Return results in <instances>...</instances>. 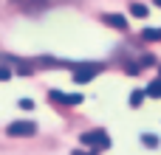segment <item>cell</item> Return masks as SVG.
I'll list each match as a JSON object with an SVG mask.
<instances>
[{
  "label": "cell",
  "instance_id": "30bf717a",
  "mask_svg": "<svg viewBox=\"0 0 161 155\" xmlns=\"http://www.w3.org/2000/svg\"><path fill=\"white\" fill-rule=\"evenodd\" d=\"M142 144L153 150V147H158V138H156V136H150V133H144V136H142Z\"/></svg>",
  "mask_w": 161,
  "mask_h": 155
},
{
  "label": "cell",
  "instance_id": "7a4b0ae2",
  "mask_svg": "<svg viewBox=\"0 0 161 155\" xmlns=\"http://www.w3.org/2000/svg\"><path fill=\"white\" fill-rule=\"evenodd\" d=\"M99 71H102V65H96V62L76 65V68H74V82H76V85H85V82H91V79H93Z\"/></svg>",
  "mask_w": 161,
  "mask_h": 155
},
{
  "label": "cell",
  "instance_id": "ba28073f",
  "mask_svg": "<svg viewBox=\"0 0 161 155\" xmlns=\"http://www.w3.org/2000/svg\"><path fill=\"white\" fill-rule=\"evenodd\" d=\"M147 99V93H144V88H139V90H133L130 93V107H139L142 102Z\"/></svg>",
  "mask_w": 161,
  "mask_h": 155
},
{
  "label": "cell",
  "instance_id": "9a60e30c",
  "mask_svg": "<svg viewBox=\"0 0 161 155\" xmlns=\"http://www.w3.org/2000/svg\"><path fill=\"white\" fill-rule=\"evenodd\" d=\"M158 73H161V65H158Z\"/></svg>",
  "mask_w": 161,
  "mask_h": 155
},
{
  "label": "cell",
  "instance_id": "7c38bea8",
  "mask_svg": "<svg viewBox=\"0 0 161 155\" xmlns=\"http://www.w3.org/2000/svg\"><path fill=\"white\" fill-rule=\"evenodd\" d=\"M20 107H23V110H31L34 102H31V99H20Z\"/></svg>",
  "mask_w": 161,
  "mask_h": 155
},
{
  "label": "cell",
  "instance_id": "6da1fadb",
  "mask_svg": "<svg viewBox=\"0 0 161 155\" xmlns=\"http://www.w3.org/2000/svg\"><path fill=\"white\" fill-rule=\"evenodd\" d=\"M85 147H91V150H108L110 147V138H108V133L105 130H91V133H82V138H79Z\"/></svg>",
  "mask_w": 161,
  "mask_h": 155
},
{
  "label": "cell",
  "instance_id": "8992f818",
  "mask_svg": "<svg viewBox=\"0 0 161 155\" xmlns=\"http://www.w3.org/2000/svg\"><path fill=\"white\" fill-rule=\"evenodd\" d=\"M144 93H147L150 99H161V79H156V82H150V85L144 88Z\"/></svg>",
  "mask_w": 161,
  "mask_h": 155
},
{
  "label": "cell",
  "instance_id": "5bb4252c",
  "mask_svg": "<svg viewBox=\"0 0 161 155\" xmlns=\"http://www.w3.org/2000/svg\"><path fill=\"white\" fill-rule=\"evenodd\" d=\"M153 3H156V6H161V0H153Z\"/></svg>",
  "mask_w": 161,
  "mask_h": 155
},
{
  "label": "cell",
  "instance_id": "277c9868",
  "mask_svg": "<svg viewBox=\"0 0 161 155\" xmlns=\"http://www.w3.org/2000/svg\"><path fill=\"white\" fill-rule=\"evenodd\" d=\"M48 99H51V102H57V104H65V107L82 104V96H79V93H59V90H51V93H48Z\"/></svg>",
  "mask_w": 161,
  "mask_h": 155
},
{
  "label": "cell",
  "instance_id": "4fadbf2b",
  "mask_svg": "<svg viewBox=\"0 0 161 155\" xmlns=\"http://www.w3.org/2000/svg\"><path fill=\"white\" fill-rule=\"evenodd\" d=\"M71 155H99V152H96V150H74Z\"/></svg>",
  "mask_w": 161,
  "mask_h": 155
},
{
  "label": "cell",
  "instance_id": "3957f363",
  "mask_svg": "<svg viewBox=\"0 0 161 155\" xmlns=\"http://www.w3.org/2000/svg\"><path fill=\"white\" fill-rule=\"evenodd\" d=\"M6 133H8L11 138H31V136L37 133V124H34V121H11Z\"/></svg>",
  "mask_w": 161,
  "mask_h": 155
},
{
  "label": "cell",
  "instance_id": "52a82bcc",
  "mask_svg": "<svg viewBox=\"0 0 161 155\" xmlns=\"http://www.w3.org/2000/svg\"><path fill=\"white\" fill-rule=\"evenodd\" d=\"M130 14H133V17H142V20H144V17L150 14V8H147L144 3H133V6H130Z\"/></svg>",
  "mask_w": 161,
  "mask_h": 155
},
{
  "label": "cell",
  "instance_id": "9c48e42d",
  "mask_svg": "<svg viewBox=\"0 0 161 155\" xmlns=\"http://www.w3.org/2000/svg\"><path fill=\"white\" fill-rule=\"evenodd\" d=\"M142 40H147V42L161 40V28H144V31H142Z\"/></svg>",
  "mask_w": 161,
  "mask_h": 155
},
{
  "label": "cell",
  "instance_id": "5b68a950",
  "mask_svg": "<svg viewBox=\"0 0 161 155\" xmlns=\"http://www.w3.org/2000/svg\"><path fill=\"white\" fill-rule=\"evenodd\" d=\"M110 28H116V31H127V20H125V14H105L102 17Z\"/></svg>",
  "mask_w": 161,
  "mask_h": 155
},
{
  "label": "cell",
  "instance_id": "8fae6325",
  "mask_svg": "<svg viewBox=\"0 0 161 155\" xmlns=\"http://www.w3.org/2000/svg\"><path fill=\"white\" fill-rule=\"evenodd\" d=\"M6 79H11V68L0 65V82H6Z\"/></svg>",
  "mask_w": 161,
  "mask_h": 155
}]
</instances>
